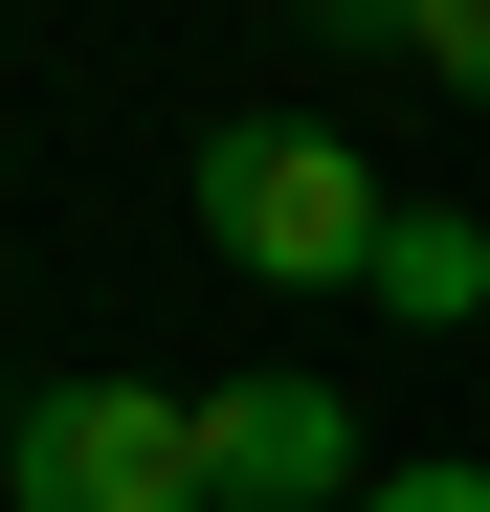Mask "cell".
Masks as SVG:
<instances>
[{
	"label": "cell",
	"mask_w": 490,
	"mask_h": 512,
	"mask_svg": "<svg viewBox=\"0 0 490 512\" xmlns=\"http://www.w3.org/2000/svg\"><path fill=\"white\" fill-rule=\"evenodd\" d=\"M201 223H223V268H268V290H379V223H401V201H379L312 112H223V134H201Z\"/></svg>",
	"instance_id": "1"
},
{
	"label": "cell",
	"mask_w": 490,
	"mask_h": 512,
	"mask_svg": "<svg viewBox=\"0 0 490 512\" xmlns=\"http://www.w3.org/2000/svg\"><path fill=\"white\" fill-rule=\"evenodd\" d=\"M0 468H23V512H223V446L179 379H45Z\"/></svg>",
	"instance_id": "2"
},
{
	"label": "cell",
	"mask_w": 490,
	"mask_h": 512,
	"mask_svg": "<svg viewBox=\"0 0 490 512\" xmlns=\"http://www.w3.org/2000/svg\"><path fill=\"white\" fill-rule=\"evenodd\" d=\"M201 446H223V512H357V490H379L357 423H335V379H223Z\"/></svg>",
	"instance_id": "3"
},
{
	"label": "cell",
	"mask_w": 490,
	"mask_h": 512,
	"mask_svg": "<svg viewBox=\"0 0 490 512\" xmlns=\"http://www.w3.org/2000/svg\"><path fill=\"white\" fill-rule=\"evenodd\" d=\"M379 312L468 334V312H490V223H424V201H401V223H379Z\"/></svg>",
	"instance_id": "4"
},
{
	"label": "cell",
	"mask_w": 490,
	"mask_h": 512,
	"mask_svg": "<svg viewBox=\"0 0 490 512\" xmlns=\"http://www.w3.org/2000/svg\"><path fill=\"white\" fill-rule=\"evenodd\" d=\"M401 45H424V67H446V90L490 112V0H424V23H401Z\"/></svg>",
	"instance_id": "5"
},
{
	"label": "cell",
	"mask_w": 490,
	"mask_h": 512,
	"mask_svg": "<svg viewBox=\"0 0 490 512\" xmlns=\"http://www.w3.org/2000/svg\"><path fill=\"white\" fill-rule=\"evenodd\" d=\"M357 512H490V468H379Z\"/></svg>",
	"instance_id": "6"
},
{
	"label": "cell",
	"mask_w": 490,
	"mask_h": 512,
	"mask_svg": "<svg viewBox=\"0 0 490 512\" xmlns=\"http://www.w3.org/2000/svg\"><path fill=\"white\" fill-rule=\"evenodd\" d=\"M312 23H424V0H312Z\"/></svg>",
	"instance_id": "7"
},
{
	"label": "cell",
	"mask_w": 490,
	"mask_h": 512,
	"mask_svg": "<svg viewBox=\"0 0 490 512\" xmlns=\"http://www.w3.org/2000/svg\"><path fill=\"white\" fill-rule=\"evenodd\" d=\"M0 446H23V379H0Z\"/></svg>",
	"instance_id": "8"
}]
</instances>
